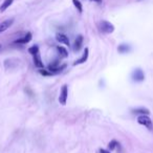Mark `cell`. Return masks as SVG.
I'll return each instance as SVG.
<instances>
[{"label": "cell", "instance_id": "obj_19", "mask_svg": "<svg viewBox=\"0 0 153 153\" xmlns=\"http://www.w3.org/2000/svg\"><path fill=\"white\" fill-rule=\"evenodd\" d=\"M100 153H110V151L105 150V149H101V150H100Z\"/></svg>", "mask_w": 153, "mask_h": 153}, {"label": "cell", "instance_id": "obj_14", "mask_svg": "<svg viewBox=\"0 0 153 153\" xmlns=\"http://www.w3.org/2000/svg\"><path fill=\"white\" fill-rule=\"evenodd\" d=\"M57 51H58V53H59L60 57H62V58L68 57V51H66V48H64L63 46H57Z\"/></svg>", "mask_w": 153, "mask_h": 153}, {"label": "cell", "instance_id": "obj_13", "mask_svg": "<svg viewBox=\"0 0 153 153\" xmlns=\"http://www.w3.org/2000/svg\"><path fill=\"white\" fill-rule=\"evenodd\" d=\"M117 51H119V53H129V51H131V47H130L128 44H121L119 47H117Z\"/></svg>", "mask_w": 153, "mask_h": 153}, {"label": "cell", "instance_id": "obj_17", "mask_svg": "<svg viewBox=\"0 0 153 153\" xmlns=\"http://www.w3.org/2000/svg\"><path fill=\"white\" fill-rule=\"evenodd\" d=\"M117 146H119V144H117V140H113L108 144V149H109V150H114V149L117 148Z\"/></svg>", "mask_w": 153, "mask_h": 153}, {"label": "cell", "instance_id": "obj_21", "mask_svg": "<svg viewBox=\"0 0 153 153\" xmlns=\"http://www.w3.org/2000/svg\"><path fill=\"white\" fill-rule=\"evenodd\" d=\"M0 49H1V44H0Z\"/></svg>", "mask_w": 153, "mask_h": 153}, {"label": "cell", "instance_id": "obj_10", "mask_svg": "<svg viewBox=\"0 0 153 153\" xmlns=\"http://www.w3.org/2000/svg\"><path fill=\"white\" fill-rule=\"evenodd\" d=\"M13 2H14V0H4L2 2V4L0 5V13H3V12L7 11V10L13 4Z\"/></svg>", "mask_w": 153, "mask_h": 153}, {"label": "cell", "instance_id": "obj_18", "mask_svg": "<svg viewBox=\"0 0 153 153\" xmlns=\"http://www.w3.org/2000/svg\"><path fill=\"white\" fill-rule=\"evenodd\" d=\"M40 74H43V76H53V74H51V71H47V70H44V69H42V70H40Z\"/></svg>", "mask_w": 153, "mask_h": 153}, {"label": "cell", "instance_id": "obj_7", "mask_svg": "<svg viewBox=\"0 0 153 153\" xmlns=\"http://www.w3.org/2000/svg\"><path fill=\"white\" fill-rule=\"evenodd\" d=\"M30 40H32V33H27L23 38L17 39L14 43H15V44H26V43H28Z\"/></svg>", "mask_w": 153, "mask_h": 153}, {"label": "cell", "instance_id": "obj_8", "mask_svg": "<svg viewBox=\"0 0 153 153\" xmlns=\"http://www.w3.org/2000/svg\"><path fill=\"white\" fill-rule=\"evenodd\" d=\"M56 40L60 43H63L65 45H69V39L64 34H57L56 35Z\"/></svg>", "mask_w": 153, "mask_h": 153}, {"label": "cell", "instance_id": "obj_11", "mask_svg": "<svg viewBox=\"0 0 153 153\" xmlns=\"http://www.w3.org/2000/svg\"><path fill=\"white\" fill-rule=\"evenodd\" d=\"M34 57V64H35V66H37V67H39V68H43V62H42V60H41V57H40V53H36V55H34L33 56Z\"/></svg>", "mask_w": 153, "mask_h": 153}, {"label": "cell", "instance_id": "obj_12", "mask_svg": "<svg viewBox=\"0 0 153 153\" xmlns=\"http://www.w3.org/2000/svg\"><path fill=\"white\" fill-rule=\"evenodd\" d=\"M132 113H134V114H140V115H149L150 111L147 108H136L132 110Z\"/></svg>", "mask_w": 153, "mask_h": 153}, {"label": "cell", "instance_id": "obj_20", "mask_svg": "<svg viewBox=\"0 0 153 153\" xmlns=\"http://www.w3.org/2000/svg\"><path fill=\"white\" fill-rule=\"evenodd\" d=\"M90 1H94V2H97V3H102L103 0H90Z\"/></svg>", "mask_w": 153, "mask_h": 153}, {"label": "cell", "instance_id": "obj_16", "mask_svg": "<svg viewBox=\"0 0 153 153\" xmlns=\"http://www.w3.org/2000/svg\"><path fill=\"white\" fill-rule=\"evenodd\" d=\"M28 53H30V55H36V53H39V47H38V45H34V46H32V47H30L28 48Z\"/></svg>", "mask_w": 153, "mask_h": 153}, {"label": "cell", "instance_id": "obj_4", "mask_svg": "<svg viewBox=\"0 0 153 153\" xmlns=\"http://www.w3.org/2000/svg\"><path fill=\"white\" fill-rule=\"evenodd\" d=\"M132 79H133V81H135V82L144 81L145 74H144V72H143V70L140 69V68L134 69L133 72H132Z\"/></svg>", "mask_w": 153, "mask_h": 153}, {"label": "cell", "instance_id": "obj_3", "mask_svg": "<svg viewBox=\"0 0 153 153\" xmlns=\"http://www.w3.org/2000/svg\"><path fill=\"white\" fill-rule=\"evenodd\" d=\"M67 97H68V87H67V85H63L61 88V91H60V96H59L60 104L65 105L66 102H67Z\"/></svg>", "mask_w": 153, "mask_h": 153}, {"label": "cell", "instance_id": "obj_6", "mask_svg": "<svg viewBox=\"0 0 153 153\" xmlns=\"http://www.w3.org/2000/svg\"><path fill=\"white\" fill-rule=\"evenodd\" d=\"M82 45H83V36H82V35H79V36L76 37V41H74V51H79L80 49H81Z\"/></svg>", "mask_w": 153, "mask_h": 153}, {"label": "cell", "instance_id": "obj_2", "mask_svg": "<svg viewBox=\"0 0 153 153\" xmlns=\"http://www.w3.org/2000/svg\"><path fill=\"white\" fill-rule=\"evenodd\" d=\"M137 123L145 126V127H147L149 130H152V128H153L152 121H151V119L148 115H140V117H137Z\"/></svg>", "mask_w": 153, "mask_h": 153}, {"label": "cell", "instance_id": "obj_15", "mask_svg": "<svg viewBox=\"0 0 153 153\" xmlns=\"http://www.w3.org/2000/svg\"><path fill=\"white\" fill-rule=\"evenodd\" d=\"M72 3L76 7V9L79 11V13H83V5H82V3L80 2L79 0H72Z\"/></svg>", "mask_w": 153, "mask_h": 153}, {"label": "cell", "instance_id": "obj_9", "mask_svg": "<svg viewBox=\"0 0 153 153\" xmlns=\"http://www.w3.org/2000/svg\"><path fill=\"white\" fill-rule=\"evenodd\" d=\"M88 55H89V51H88V48H85V51H84V53L82 55V57L80 58L79 60H76V61L74 63V65H78V64H83L84 62H86V61H87V59H88Z\"/></svg>", "mask_w": 153, "mask_h": 153}, {"label": "cell", "instance_id": "obj_1", "mask_svg": "<svg viewBox=\"0 0 153 153\" xmlns=\"http://www.w3.org/2000/svg\"><path fill=\"white\" fill-rule=\"evenodd\" d=\"M99 28L103 34H111V33L114 32V26L112 23H110L109 21L106 20H102V21L99 23Z\"/></svg>", "mask_w": 153, "mask_h": 153}, {"label": "cell", "instance_id": "obj_5", "mask_svg": "<svg viewBox=\"0 0 153 153\" xmlns=\"http://www.w3.org/2000/svg\"><path fill=\"white\" fill-rule=\"evenodd\" d=\"M13 23H14V19H7V20H4V21L1 22V23H0V34L5 32L7 28L11 27Z\"/></svg>", "mask_w": 153, "mask_h": 153}]
</instances>
